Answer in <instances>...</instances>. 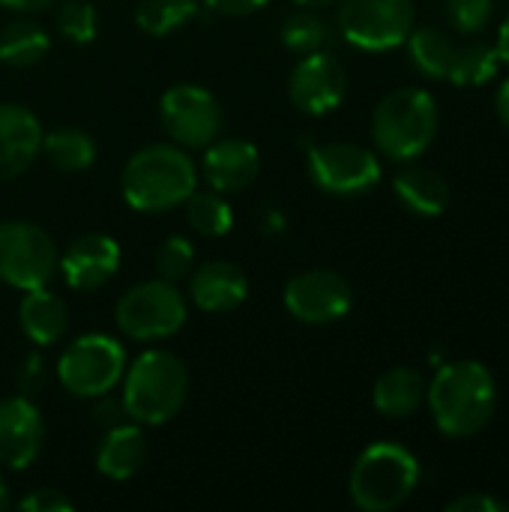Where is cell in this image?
<instances>
[{"label": "cell", "instance_id": "4fadbf2b", "mask_svg": "<svg viewBox=\"0 0 509 512\" xmlns=\"http://www.w3.org/2000/svg\"><path fill=\"white\" fill-rule=\"evenodd\" d=\"M288 96L303 114L324 117V114L336 111L345 102V96H348V72L327 51L303 54L297 60V66L291 69V75H288Z\"/></svg>", "mask_w": 509, "mask_h": 512}, {"label": "cell", "instance_id": "7402d4cb", "mask_svg": "<svg viewBox=\"0 0 509 512\" xmlns=\"http://www.w3.org/2000/svg\"><path fill=\"white\" fill-rule=\"evenodd\" d=\"M393 192L417 216H441L450 207L447 180L423 165H408L393 177Z\"/></svg>", "mask_w": 509, "mask_h": 512}, {"label": "cell", "instance_id": "8fae6325", "mask_svg": "<svg viewBox=\"0 0 509 512\" xmlns=\"http://www.w3.org/2000/svg\"><path fill=\"white\" fill-rule=\"evenodd\" d=\"M306 168L312 183L339 198L366 195L381 180V162L369 147L351 144V141H330L315 144L306 153Z\"/></svg>", "mask_w": 509, "mask_h": 512}, {"label": "cell", "instance_id": "ba28073f", "mask_svg": "<svg viewBox=\"0 0 509 512\" xmlns=\"http://www.w3.org/2000/svg\"><path fill=\"white\" fill-rule=\"evenodd\" d=\"M57 246L33 222H0V282L15 291L45 288L57 273Z\"/></svg>", "mask_w": 509, "mask_h": 512}, {"label": "cell", "instance_id": "4316f807", "mask_svg": "<svg viewBox=\"0 0 509 512\" xmlns=\"http://www.w3.org/2000/svg\"><path fill=\"white\" fill-rule=\"evenodd\" d=\"M201 9V0H138L135 24L147 36H171L183 30Z\"/></svg>", "mask_w": 509, "mask_h": 512}, {"label": "cell", "instance_id": "8992f818", "mask_svg": "<svg viewBox=\"0 0 509 512\" xmlns=\"http://www.w3.org/2000/svg\"><path fill=\"white\" fill-rule=\"evenodd\" d=\"M189 318L186 297L168 279L132 285L114 306V321L123 336L135 342L171 339Z\"/></svg>", "mask_w": 509, "mask_h": 512}, {"label": "cell", "instance_id": "603a6c76", "mask_svg": "<svg viewBox=\"0 0 509 512\" xmlns=\"http://www.w3.org/2000/svg\"><path fill=\"white\" fill-rule=\"evenodd\" d=\"M405 42H408L411 63L420 75L435 78V81H450V69H453L459 42L444 27H435V24L414 27Z\"/></svg>", "mask_w": 509, "mask_h": 512}, {"label": "cell", "instance_id": "f546056e", "mask_svg": "<svg viewBox=\"0 0 509 512\" xmlns=\"http://www.w3.org/2000/svg\"><path fill=\"white\" fill-rule=\"evenodd\" d=\"M54 27L66 42L75 45H87L96 39L99 33V15L96 6L87 0H60V6L54 9Z\"/></svg>", "mask_w": 509, "mask_h": 512}, {"label": "cell", "instance_id": "d4e9b609", "mask_svg": "<svg viewBox=\"0 0 509 512\" xmlns=\"http://www.w3.org/2000/svg\"><path fill=\"white\" fill-rule=\"evenodd\" d=\"M39 153L51 162V168L75 174V171H87L96 162V141L90 132L78 126H57L48 135H42Z\"/></svg>", "mask_w": 509, "mask_h": 512}, {"label": "cell", "instance_id": "60d3db41", "mask_svg": "<svg viewBox=\"0 0 509 512\" xmlns=\"http://www.w3.org/2000/svg\"><path fill=\"white\" fill-rule=\"evenodd\" d=\"M9 507V483L3 480V474H0V512Z\"/></svg>", "mask_w": 509, "mask_h": 512}, {"label": "cell", "instance_id": "30bf717a", "mask_svg": "<svg viewBox=\"0 0 509 512\" xmlns=\"http://www.w3.org/2000/svg\"><path fill=\"white\" fill-rule=\"evenodd\" d=\"M159 123L183 150L207 147L219 138L225 114L219 99L201 84H174L159 99Z\"/></svg>", "mask_w": 509, "mask_h": 512}, {"label": "cell", "instance_id": "d6a6232c", "mask_svg": "<svg viewBox=\"0 0 509 512\" xmlns=\"http://www.w3.org/2000/svg\"><path fill=\"white\" fill-rule=\"evenodd\" d=\"M45 381H48V363L42 360V354H27V357L21 360L18 372H15V387H18V393L33 399V396L45 387Z\"/></svg>", "mask_w": 509, "mask_h": 512}, {"label": "cell", "instance_id": "e575fe53", "mask_svg": "<svg viewBox=\"0 0 509 512\" xmlns=\"http://www.w3.org/2000/svg\"><path fill=\"white\" fill-rule=\"evenodd\" d=\"M447 512H509V504L495 495L474 492V495H459L456 501H450Z\"/></svg>", "mask_w": 509, "mask_h": 512}, {"label": "cell", "instance_id": "484cf974", "mask_svg": "<svg viewBox=\"0 0 509 512\" xmlns=\"http://www.w3.org/2000/svg\"><path fill=\"white\" fill-rule=\"evenodd\" d=\"M279 36H282V45L288 51L303 57V54H312V51H324L333 42V27L321 12H315L309 6H300L297 12H291L282 21Z\"/></svg>", "mask_w": 509, "mask_h": 512}, {"label": "cell", "instance_id": "9a60e30c", "mask_svg": "<svg viewBox=\"0 0 509 512\" xmlns=\"http://www.w3.org/2000/svg\"><path fill=\"white\" fill-rule=\"evenodd\" d=\"M120 258L123 255L114 237L81 234L63 249V255L57 258V267L72 291H96L117 276Z\"/></svg>", "mask_w": 509, "mask_h": 512}, {"label": "cell", "instance_id": "ab89813d", "mask_svg": "<svg viewBox=\"0 0 509 512\" xmlns=\"http://www.w3.org/2000/svg\"><path fill=\"white\" fill-rule=\"evenodd\" d=\"M498 54H501V60L507 63L509 66V12H507V18L501 21V30H498Z\"/></svg>", "mask_w": 509, "mask_h": 512}, {"label": "cell", "instance_id": "ffe728a7", "mask_svg": "<svg viewBox=\"0 0 509 512\" xmlns=\"http://www.w3.org/2000/svg\"><path fill=\"white\" fill-rule=\"evenodd\" d=\"M18 324L33 345H57L69 330V306L45 288L24 291L18 303Z\"/></svg>", "mask_w": 509, "mask_h": 512}, {"label": "cell", "instance_id": "d6986e66", "mask_svg": "<svg viewBox=\"0 0 509 512\" xmlns=\"http://www.w3.org/2000/svg\"><path fill=\"white\" fill-rule=\"evenodd\" d=\"M147 462V438L141 423H120L105 432L96 450V471L108 480H129Z\"/></svg>", "mask_w": 509, "mask_h": 512}, {"label": "cell", "instance_id": "6da1fadb", "mask_svg": "<svg viewBox=\"0 0 509 512\" xmlns=\"http://www.w3.org/2000/svg\"><path fill=\"white\" fill-rule=\"evenodd\" d=\"M426 402L435 426L447 438H471L489 426L498 405V387L492 372L480 360H456L438 366Z\"/></svg>", "mask_w": 509, "mask_h": 512}, {"label": "cell", "instance_id": "9c48e42d", "mask_svg": "<svg viewBox=\"0 0 509 512\" xmlns=\"http://www.w3.org/2000/svg\"><path fill=\"white\" fill-rule=\"evenodd\" d=\"M414 30V0H339V33L363 51L399 48Z\"/></svg>", "mask_w": 509, "mask_h": 512}, {"label": "cell", "instance_id": "f1b7e54d", "mask_svg": "<svg viewBox=\"0 0 509 512\" xmlns=\"http://www.w3.org/2000/svg\"><path fill=\"white\" fill-rule=\"evenodd\" d=\"M186 222L192 231H198L201 237H225L234 228V210L231 204L219 195V192H192L186 201Z\"/></svg>", "mask_w": 509, "mask_h": 512}, {"label": "cell", "instance_id": "cb8c5ba5", "mask_svg": "<svg viewBox=\"0 0 509 512\" xmlns=\"http://www.w3.org/2000/svg\"><path fill=\"white\" fill-rule=\"evenodd\" d=\"M51 48V36L33 18H12L0 27V63L12 69L36 66Z\"/></svg>", "mask_w": 509, "mask_h": 512}, {"label": "cell", "instance_id": "3957f363", "mask_svg": "<svg viewBox=\"0 0 509 512\" xmlns=\"http://www.w3.org/2000/svg\"><path fill=\"white\" fill-rule=\"evenodd\" d=\"M189 396V369L171 351L153 348L123 372V408L126 417L141 426L171 423Z\"/></svg>", "mask_w": 509, "mask_h": 512}, {"label": "cell", "instance_id": "52a82bcc", "mask_svg": "<svg viewBox=\"0 0 509 512\" xmlns=\"http://www.w3.org/2000/svg\"><path fill=\"white\" fill-rule=\"evenodd\" d=\"M126 372V351L114 336L84 333L66 345L57 360V381L78 399H96L111 393Z\"/></svg>", "mask_w": 509, "mask_h": 512}, {"label": "cell", "instance_id": "7a4b0ae2", "mask_svg": "<svg viewBox=\"0 0 509 512\" xmlns=\"http://www.w3.org/2000/svg\"><path fill=\"white\" fill-rule=\"evenodd\" d=\"M123 198L138 213L180 207L198 189V168L180 144H147L129 156L120 177Z\"/></svg>", "mask_w": 509, "mask_h": 512}, {"label": "cell", "instance_id": "83f0119b", "mask_svg": "<svg viewBox=\"0 0 509 512\" xmlns=\"http://www.w3.org/2000/svg\"><path fill=\"white\" fill-rule=\"evenodd\" d=\"M501 69V54L495 45L471 39L465 45H459L453 69H450V81L459 87H480L486 81H492Z\"/></svg>", "mask_w": 509, "mask_h": 512}, {"label": "cell", "instance_id": "ac0fdd59", "mask_svg": "<svg viewBox=\"0 0 509 512\" xmlns=\"http://www.w3.org/2000/svg\"><path fill=\"white\" fill-rule=\"evenodd\" d=\"M189 297L201 312H231L246 303L249 279L234 261H207L189 279Z\"/></svg>", "mask_w": 509, "mask_h": 512}, {"label": "cell", "instance_id": "836d02e7", "mask_svg": "<svg viewBox=\"0 0 509 512\" xmlns=\"http://www.w3.org/2000/svg\"><path fill=\"white\" fill-rule=\"evenodd\" d=\"M18 510L21 512H69L72 510V501L60 492V489H36L30 492L27 498L18 501Z\"/></svg>", "mask_w": 509, "mask_h": 512}, {"label": "cell", "instance_id": "277c9868", "mask_svg": "<svg viewBox=\"0 0 509 512\" xmlns=\"http://www.w3.org/2000/svg\"><path fill=\"white\" fill-rule=\"evenodd\" d=\"M438 102L423 87H399L387 93L372 114V138L375 147L396 162H411L438 135Z\"/></svg>", "mask_w": 509, "mask_h": 512}, {"label": "cell", "instance_id": "e0dca14e", "mask_svg": "<svg viewBox=\"0 0 509 512\" xmlns=\"http://www.w3.org/2000/svg\"><path fill=\"white\" fill-rule=\"evenodd\" d=\"M42 135V123L30 108L0 102V180H12L36 162Z\"/></svg>", "mask_w": 509, "mask_h": 512}, {"label": "cell", "instance_id": "5bb4252c", "mask_svg": "<svg viewBox=\"0 0 509 512\" xmlns=\"http://www.w3.org/2000/svg\"><path fill=\"white\" fill-rule=\"evenodd\" d=\"M45 444V420L30 396L0 402V465L9 471L30 468Z\"/></svg>", "mask_w": 509, "mask_h": 512}, {"label": "cell", "instance_id": "d590c367", "mask_svg": "<svg viewBox=\"0 0 509 512\" xmlns=\"http://www.w3.org/2000/svg\"><path fill=\"white\" fill-rule=\"evenodd\" d=\"M93 402H96V405H93V420H96L99 426L111 429V426H120V423L129 420V417H126V408H123V399H114L111 393H102V396H96Z\"/></svg>", "mask_w": 509, "mask_h": 512}, {"label": "cell", "instance_id": "b9f144b4", "mask_svg": "<svg viewBox=\"0 0 509 512\" xmlns=\"http://www.w3.org/2000/svg\"><path fill=\"white\" fill-rule=\"evenodd\" d=\"M297 6H309V9H321V6H330L336 0H294Z\"/></svg>", "mask_w": 509, "mask_h": 512}, {"label": "cell", "instance_id": "8d00e7d4", "mask_svg": "<svg viewBox=\"0 0 509 512\" xmlns=\"http://www.w3.org/2000/svg\"><path fill=\"white\" fill-rule=\"evenodd\" d=\"M204 3L219 15H252L270 0H204Z\"/></svg>", "mask_w": 509, "mask_h": 512}, {"label": "cell", "instance_id": "7c38bea8", "mask_svg": "<svg viewBox=\"0 0 509 512\" xmlns=\"http://www.w3.org/2000/svg\"><path fill=\"white\" fill-rule=\"evenodd\" d=\"M285 309L312 327H327L342 321L351 306H354V291L348 285V279L336 270H303L297 273L288 285H285Z\"/></svg>", "mask_w": 509, "mask_h": 512}, {"label": "cell", "instance_id": "5b68a950", "mask_svg": "<svg viewBox=\"0 0 509 512\" xmlns=\"http://www.w3.org/2000/svg\"><path fill=\"white\" fill-rule=\"evenodd\" d=\"M420 483L417 456L393 441L366 447L348 477L354 507L363 512H390L402 507Z\"/></svg>", "mask_w": 509, "mask_h": 512}, {"label": "cell", "instance_id": "f35d334b", "mask_svg": "<svg viewBox=\"0 0 509 512\" xmlns=\"http://www.w3.org/2000/svg\"><path fill=\"white\" fill-rule=\"evenodd\" d=\"M495 111H498V120L509 129V78L498 87V93H495Z\"/></svg>", "mask_w": 509, "mask_h": 512}, {"label": "cell", "instance_id": "4dcf8cb0", "mask_svg": "<svg viewBox=\"0 0 509 512\" xmlns=\"http://www.w3.org/2000/svg\"><path fill=\"white\" fill-rule=\"evenodd\" d=\"M153 267H156L159 279H168V282L186 279L192 273V267H195V249H192V243L186 237H180V234L165 237L156 246Z\"/></svg>", "mask_w": 509, "mask_h": 512}, {"label": "cell", "instance_id": "74e56055", "mask_svg": "<svg viewBox=\"0 0 509 512\" xmlns=\"http://www.w3.org/2000/svg\"><path fill=\"white\" fill-rule=\"evenodd\" d=\"M54 0H0L3 9H12V12H21V15H30V12H42L48 9Z\"/></svg>", "mask_w": 509, "mask_h": 512}, {"label": "cell", "instance_id": "1f68e13d", "mask_svg": "<svg viewBox=\"0 0 509 512\" xmlns=\"http://www.w3.org/2000/svg\"><path fill=\"white\" fill-rule=\"evenodd\" d=\"M447 21L456 33L474 36L492 21V0H447Z\"/></svg>", "mask_w": 509, "mask_h": 512}, {"label": "cell", "instance_id": "44dd1931", "mask_svg": "<svg viewBox=\"0 0 509 512\" xmlns=\"http://www.w3.org/2000/svg\"><path fill=\"white\" fill-rule=\"evenodd\" d=\"M426 378L420 369L414 366H396L390 372H384L375 381L372 390V402L378 408V414L390 417V420H405L411 414H417L426 402Z\"/></svg>", "mask_w": 509, "mask_h": 512}, {"label": "cell", "instance_id": "2e32d148", "mask_svg": "<svg viewBox=\"0 0 509 512\" xmlns=\"http://www.w3.org/2000/svg\"><path fill=\"white\" fill-rule=\"evenodd\" d=\"M258 171H261V156H258V147L252 141L216 138L213 144L204 147L201 177L219 195L243 192L246 186L255 183Z\"/></svg>", "mask_w": 509, "mask_h": 512}]
</instances>
